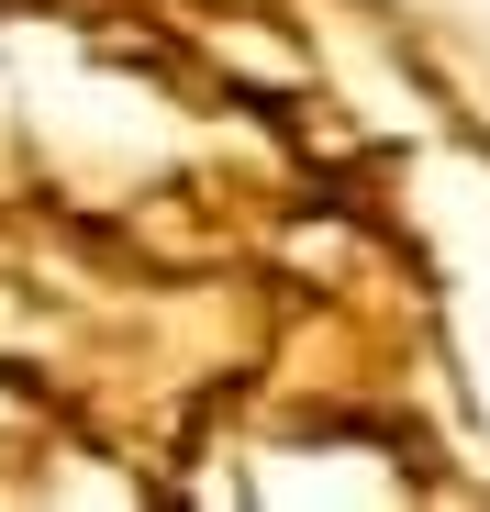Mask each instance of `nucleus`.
Here are the masks:
<instances>
[]
</instances>
